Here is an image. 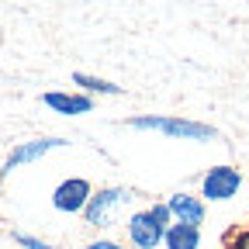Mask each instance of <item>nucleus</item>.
I'll return each mask as SVG.
<instances>
[{
  "instance_id": "nucleus-1",
  "label": "nucleus",
  "mask_w": 249,
  "mask_h": 249,
  "mask_svg": "<svg viewBox=\"0 0 249 249\" xmlns=\"http://www.w3.org/2000/svg\"><path fill=\"white\" fill-rule=\"evenodd\" d=\"M170 225H173V218H170L166 201H156V204L139 208V211L128 214V222H124V235H128V242L135 249H160Z\"/></svg>"
},
{
  "instance_id": "nucleus-2",
  "label": "nucleus",
  "mask_w": 249,
  "mask_h": 249,
  "mask_svg": "<svg viewBox=\"0 0 249 249\" xmlns=\"http://www.w3.org/2000/svg\"><path fill=\"white\" fill-rule=\"evenodd\" d=\"M128 128L135 132H160L166 139H183V142H211L218 132L204 121H191V118H170V114H139L128 121Z\"/></svg>"
},
{
  "instance_id": "nucleus-3",
  "label": "nucleus",
  "mask_w": 249,
  "mask_h": 249,
  "mask_svg": "<svg viewBox=\"0 0 249 249\" xmlns=\"http://www.w3.org/2000/svg\"><path fill=\"white\" fill-rule=\"evenodd\" d=\"M124 204H132L128 187H97L93 197H90V204H87V211H83V222L90 229H107Z\"/></svg>"
},
{
  "instance_id": "nucleus-4",
  "label": "nucleus",
  "mask_w": 249,
  "mask_h": 249,
  "mask_svg": "<svg viewBox=\"0 0 249 249\" xmlns=\"http://www.w3.org/2000/svg\"><path fill=\"white\" fill-rule=\"evenodd\" d=\"M66 145H70V142L59 139V135H42V139H31V142H18V145L7 152L4 166H0V180L11 177V173L21 170V166H28V163H38L42 156H49V152H55V149H66Z\"/></svg>"
},
{
  "instance_id": "nucleus-5",
  "label": "nucleus",
  "mask_w": 249,
  "mask_h": 249,
  "mask_svg": "<svg viewBox=\"0 0 249 249\" xmlns=\"http://www.w3.org/2000/svg\"><path fill=\"white\" fill-rule=\"evenodd\" d=\"M90 197H93V187H90L87 177H66V180H59L55 191H52V208L59 214H83Z\"/></svg>"
},
{
  "instance_id": "nucleus-6",
  "label": "nucleus",
  "mask_w": 249,
  "mask_h": 249,
  "mask_svg": "<svg viewBox=\"0 0 249 249\" xmlns=\"http://www.w3.org/2000/svg\"><path fill=\"white\" fill-rule=\"evenodd\" d=\"M239 191H242V173L235 166H211L201 180V201H211V204L232 201Z\"/></svg>"
},
{
  "instance_id": "nucleus-7",
  "label": "nucleus",
  "mask_w": 249,
  "mask_h": 249,
  "mask_svg": "<svg viewBox=\"0 0 249 249\" xmlns=\"http://www.w3.org/2000/svg\"><path fill=\"white\" fill-rule=\"evenodd\" d=\"M42 104L62 118H80V114H90L93 111V97L87 93H66V90H49L42 93Z\"/></svg>"
},
{
  "instance_id": "nucleus-8",
  "label": "nucleus",
  "mask_w": 249,
  "mask_h": 249,
  "mask_svg": "<svg viewBox=\"0 0 249 249\" xmlns=\"http://www.w3.org/2000/svg\"><path fill=\"white\" fill-rule=\"evenodd\" d=\"M166 208H170V218H173V222L197 225V229H201L204 214H208L204 201H201V197H194L191 191H177V194H170V197H166Z\"/></svg>"
},
{
  "instance_id": "nucleus-9",
  "label": "nucleus",
  "mask_w": 249,
  "mask_h": 249,
  "mask_svg": "<svg viewBox=\"0 0 249 249\" xmlns=\"http://www.w3.org/2000/svg\"><path fill=\"white\" fill-rule=\"evenodd\" d=\"M163 249H201V229H197V225L173 222V225L166 229Z\"/></svg>"
},
{
  "instance_id": "nucleus-10",
  "label": "nucleus",
  "mask_w": 249,
  "mask_h": 249,
  "mask_svg": "<svg viewBox=\"0 0 249 249\" xmlns=\"http://www.w3.org/2000/svg\"><path fill=\"white\" fill-rule=\"evenodd\" d=\"M73 83L87 93V97H90V93H104V97H121V93H124L118 83L101 80V76H93V73H73Z\"/></svg>"
},
{
  "instance_id": "nucleus-11",
  "label": "nucleus",
  "mask_w": 249,
  "mask_h": 249,
  "mask_svg": "<svg viewBox=\"0 0 249 249\" xmlns=\"http://www.w3.org/2000/svg\"><path fill=\"white\" fill-rule=\"evenodd\" d=\"M21 249H59L55 242H45V239H38V235H31V232H14L11 235Z\"/></svg>"
},
{
  "instance_id": "nucleus-12",
  "label": "nucleus",
  "mask_w": 249,
  "mask_h": 249,
  "mask_svg": "<svg viewBox=\"0 0 249 249\" xmlns=\"http://www.w3.org/2000/svg\"><path fill=\"white\" fill-rule=\"evenodd\" d=\"M83 249H124L118 239H107V235H101V239H90Z\"/></svg>"
},
{
  "instance_id": "nucleus-13",
  "label": "nucleus",
  "mask_w": 249,
  "mask_h": 249,
  "mask_svg": "<svg viewBox=\"0 0 249 249\" xmlns=\"http://www.w3.org/2000/svg\"><path fill=\"white\" fill-rule=\"evenodd\" d=\"M0 183H4V180H0Z\"/></svg>"
}]
</instances>
